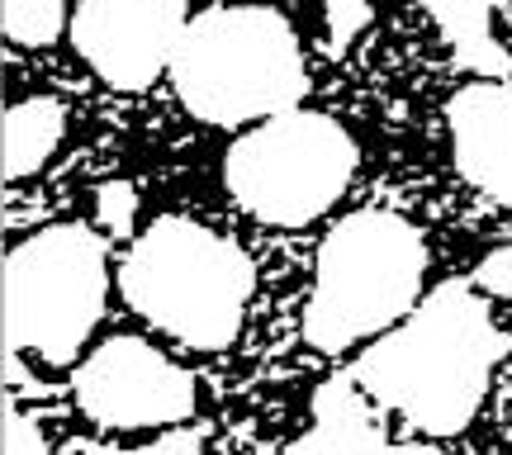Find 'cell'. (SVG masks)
<instances>
[{"mask_svg":"<svg viewBox=\"0 0 512 455\" xmlns=\"http://www.w3.org/2000/svg\"><path fill=\"white\" fill-rule=\"evenodd\" d=\"M503 356L489 304L465 280H446L356 361V384L422 437H456L484 408Z\"/></svg>","mask_w":512,"mask_h":455,"instance_id":"6da1fadb","label":"cell"},{"mask_svg":"<svg viewBox=\"0 0 512 455\" xmlns=\"http://www.w3.org/2000/svg\"><path fill=\"white\" fill-rule=\"evenodd\" d=\"M171 86L204 124H266L309 91L304 53L290 19L266 5H214L185 24Z\"/></svg>","mask_w":512,"mask_h":455,"instance_id":"7a4b0ae2","label":"cell"},{"mask_svg":"<svg viewBox=\"0 0 512 455\" xmlns=\"http://www.w3.org/2000/svg\"><path fill=\"white\" fill-rule=\"evenodd\" d=\"M124 299L166 337L223 351L238 342L256 266L233 237L195 219H157L124 256Z\"/></svg>","mask_w":512,"mask_h":455,"instance_id":"3957f363","label":"cell"},{"mask_svg":"<svg viewBox=\"0 0 512 455\" xmlns=\"http://www.w3.org/2000/svg\"><path fill=\"white\" fill-rule=\"evenodd\" d=\"M427 247L418 228L384 209H361L323 237L313 294L304 304V342L347 351L403 323L422 299Z\"/></svg>","mask_w":512,"mask_h":455,"instance_id":"277c9868","label":"cell"},{"mask_svg":"<svg viewBox=\"0 0 512 455\" xmlns=\"http://www.w3.org/2000/svg\"><path fill=\"white\" fill-rule=\"evenodd\" d=\"M110 294L105 237L57 223L5 252V346L48 365H72L95 332Z\"/></svg>","mask_w":512,"mask_h":455,"instance_id":"5b68a950","label":"cell"},{"mask_svg":"<svg viewBox=\"0 0 512 455\" xmlns=\"http://www.w3.org/2000/svg\"><path fill=\"white\" fill-rule=\"evenodd\" d=\"M356 162V138L332 114L285 110L228 147L223 185L252 219L304 228L342 200Z\"/></svg>","mask_w":512,"mask_h":455,"instance_id":"8992f818","label":"cell"},{"mask_svg":"<svg viewBox=\"0 0 512 455\" xmlns=\"http://www.w3.org/2000/svg\"><path fill=\"white\" fill-rule=\"evenodd\" d=\"M76 403L100 427H176L195 413V380L143 337H110L76 370Z\"/></svg>","mask_w":512,"mask_h":455,"instance_id":"52a82bcc","label":"cell"},{"mask_svg":"<svg viewBox=\"0 0 512 455\" xmlns=\"http://www.w3.org/2000/svg\"><path fill=\"white\" fill-rule=\"evenodd\" d=\"M185 24V0H76L72 43L105 86L147 91L171 72Z\"/></svg>","mask_w":512,"mask_h":455,"instance_id":"ba28073f","label":"cell"},{"mask_svg":"<svg viewBox=\"0 0 512 455\" xmlns=\"http://www.w3.org/2000/svg\"><path fill=\"white\" fill-rule=\"evenodd\" d=\"M456 171L489 200L512 209V86L470 81L446 105Z\"/></svg>","mask_w":512,"mask_h":455,"instance_id":"9c48e42d","label":"cell"},{"mask_svg":"<svg viewBox=\"0 0 512 455\" xmlns=\"http://www.w3.org/2000/svg\"><path fill=\"white\" fill-rule=\"evenodd\" d=\"M290 455H446L422 441H384L370 394L356 375H337L313 394V427L290 446Z\"/></svg>","mask_w":512,"mask_h":455,"instance_id":"30bf717a","label":"cell"},{"mask_svg":"<svg viewBox=\"0 0 512 455\" xmlns=\"http://www.w3.org/2000/svg\"><path fill=\"white\" fill-rule=\"evenodd\" d=\"M418 5L437 19L441 38L456 48L460 67L489 76V81H508L512 62L494 38V0H418Z\"/></svg>","mask_w":512,"mask_h":455,"instance_id":"8fae6325","label":"cell"},{"mask_svg":"<svg viewBox=\"0 0 512 455\" xmlns=\"http://www.w3.org/2000/svg\"><path fill=\"white\" fill-rule=\"evenodd\" d=\"M67 133V110L57 105L53 95H29L5 110V138H0V166H5V185L29 181L34 171L48 166V157L57 152Z\"/></svg>","mask_w":512,"mask_h":455,"instance_id":"7c38bea8","label":"cell"},{"mask_svg":"<svg viewBox=\"0 0 512 455\" xmlns=\"http://www.w3.org/2000/svg\"><path fill=\"white\" fill-rule=\"evenodd\" d=\"M5 38L19 48H43L67 24V0H0Z\"/></svg>","mask_w":512,"mask_h":455,"instance_id":"4fadbf2b","label":"cell"},{"mask_svg":"<svg viewBox=\"0 0 512 455\" xmlns=\"http://www.w3.org/2000/svg\"><path fill=\"white\" fill-rule=\"evenodd\" d=\"M323 10H328V38H332V48H347L351 38L366 34L370 0H323Z\"/></svg>","mask_w":512,"mask_h":455,"instance_id":"5bb4252c","label":"cell"},{"mask_svg":"<svg viewBox=\"0 0 512 455\" xmlns=\"http://www.w3.org/2000/svg\"><path fill=\"white\" fill-rule=\"evenodd\" d=\"M95 219L105 223V228H114V233H124V228H133V219H138V190L133 185H100V195H95Z\"/></svg>","mask_w":512,"mask_h":455,"instance_id":"9a60e30c","label":"cell"},{"mask_svg":"<svg viewBox=\"0 0 512 455\" xmlns=\"http://www.w3.org/2000/svg\"><path fill=\"white\" fill-rule=\"evenodd\" d=\"M5 455H48V441L38 432V422L29 413H19L5 403Z\"/></svg>","mask_w":512,"mask_h":455,"instance_id":"2e32d148","label":"cell"},{"mask_svg":"<svg viewBox=\"0 0 512 455\" xmlns=\"http://www.w3.org/2000/svg\"><path fill=\"white\" fill-rule=\"evenodd\" d=\"M475 285L494 299H512V247H498L475 266Z\"/></svg>","mask_w":512,"mask_h":455,"instance_id":"e0dca14e","label":"cell"},{"mask_svg":"<svg viewBox=\"0 0 512 455\" xmlns=\"http://www.w3.org/2000/svg\"><path fill=\"white\" fill-rule=\"evenodd\" d=\"M100 455H204V441L195 432H166V437L147 441V446H128V451H100Z\"/></svg>","mask_w":512,"mask_h":455,"instance_id":"ac0fdd59","label":"cell"}]
</instances>
